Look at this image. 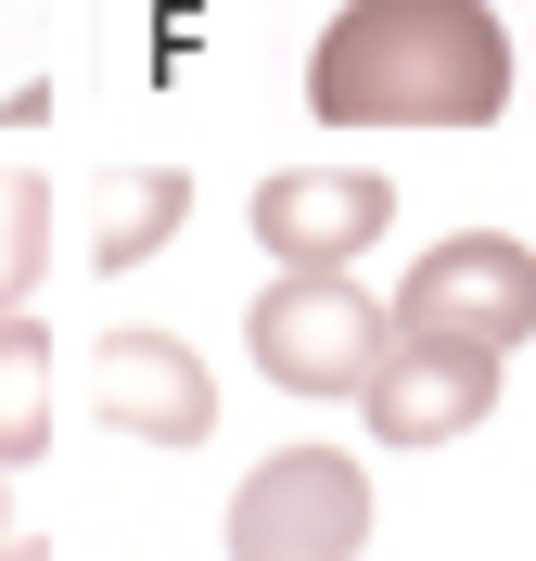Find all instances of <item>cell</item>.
<instances>
[{"instance_id": "4", "label": "cell", "mask_w": 536, "mask_h": 561, "mask_svg": "<svg viewBox=\"0 0 536 561\" xmlns=\"http://www.w3.org/2000/svg\"><path fill=\"white\" fill-rule=\"evenodd\" d=\"M243 345H255V370L282 396H357L370 383V357L396 345V319L357 294V280H269L243 307Z\"/></svg>"}, {"instance_id": "6", "label": "cell", "mask_w": 536, "mask_h": 561, "mask_svg": "<svg viewBox=\"0 0 536 561\" xmlns=\"http://www.w3.org/2000/svg\"><path fill=\"white\" fill-rule=\"evenodd\" d=\"M511 396V357H472V345H409L396 332L384 357H370V383H357V409H370V447H447V434H486Z\"/></svg>"}, {"instance_id": "2", "label": "cell", "mask_w": 536, "mask_h": 561, "mask_svg": "<svg viewBox=\"0 0 536 561\" xmlns=\"http://www.w3.org/2000/svg\"><path fill=\"white\" fill-rule=\"evenodd\" d=\"M384 524V485L357 447H282L230 485V561H357Z\"/></svg>"}, {"instance_id": "3", "label": "cell", "mask_w": 536, "mask_h": 561, "mask_svg": "<svg viewBox=\"0 0 536 561\" xmlns=\"http://www.w3.org/2000/svg\"><path fill=\"white\" fill-rule=\"evenodd\" d=\"M396 332L409 345H472V357H524L536 345V243L511 230H447L422 268L396 280Z\"/></svg>"}, {"instance_id": "7", "label": "cell", "mask_w": 536, "mask_h": 561, "mask_svg": "<svg viewBox=\"0 0 536 561\" xmlns=\"http://www.w3.org/2000/svg\"><path fill=\"white\" fill-rule=\"evenodd\" d=\"M90 409L115 434H141V447H205L217 434V383L179 332H103L90 345Z\"/></svg>"}, {"instance_id": "8", "label": "cell", "mask_w": 536, "mask_h": 561, "mask_svg": "<svg viewBox=\"0 0 536 561\" xmlns=\"http://www.w3.org/2000/svg\"><path fill=\"white\" fill-rule=\"evenodd\" d=\"M52 409H65V357H52V332L13 307L0 319V472H26V459L52 447Z\"/></svg>"}, {"instance_id": "1", "label": "cell", "mask_w": 536, "mask_h": 561, "mask_svg": "<svg viewBox=\"0 0 536 561\" xmlns=\"http://www.w3.org/2000/svg\"><path fill=\"white\" fill-rule=\"evenodd\" d=\"M320 128H499L511 115V26L486 0H345L307 51Z\"/></svg>"}, {"instance_id": "10", "label": "cell", "mask_w": 536, "mask_h": 561, "mask_svg": "<svg viewBox=\"0 0 536 561\" xmlns=\"http://www.w3.org/2000/svg\"><path fill=\"white\" fill-rule=\"evenodd\" d=\"M38 280H52V179L0 167V319L38 307Z\"/></svg>"}, {"instance_id": "12", "label": "cell", "mask_w": 536, "mask_h": 561, "mask_svg": "<svg viewBox=\"0 0 536 561\" xmlns=\"http://www.w3.org/2000/svg\"><path fill=\"white\" fill-rule=\"evenodd\" d=\"M0 536H13V472H0Z\"/></svg>"}, {"instance_id": "5", "label": "cell", "mask_w": 536, "mask_h": 561, "mask_svg": "<svg viewBox=\"0 0 536 561\" xmlns=\"http://www.w3.org/2000/svg\"><path fill=\"white\" fill-rule=\"evenodd\" d=\"M384 230H396L384 167H269L255 179V243H269L282 280H345Z\"/></svg>"}, {"instance_id": "9", "label": "cell", "mask_w": 536, "mask_h": 561, "mask_svg": "<svg viewBox=\"0 0 536 561\" xmlns=\"http://www.w3.org/2000/svg\"><path fill=\"white\" fill-rule=\"evenodd\" d=\"M179 217H192V179H179V167H128V179H103V230H90V268H141V255L167 243Z\"/></svg>"}, {"instance_id": "11", "label": "cell", "mask_w": 536, "mask_h": 561, "mask_svg": "<svg viewBox=\"0 0 536 561\" xmlns=\"http://www.w3.org/2000/svg\"><path fill=\"white\" fill-rule=\"evenodd\" d=\"M0 561H52V549H38V536H0Z\"/></svg>"}]
</instances>
